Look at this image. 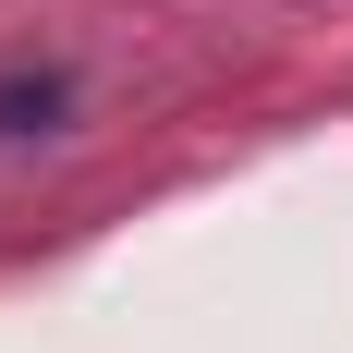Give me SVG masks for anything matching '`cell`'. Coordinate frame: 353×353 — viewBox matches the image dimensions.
Instances as JSON below:
<instances>
[{"instance_id": "cell-1", "label": "cell", "mask_w": 353, "mask_h": 353, "mask_svg": "<svg viewBox=\"0 0 353 353\" xmlns=\"http://www.w3.org/2000/svg\"><path fill=\"white\" fill-rule=\"evenodd\" d=\"M61 122H73V73L61 61H0V146L61 134Z\"/></svg>"}]
</instances>
